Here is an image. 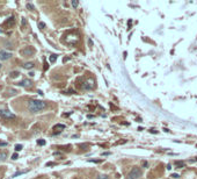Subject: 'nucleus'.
Wrapping results in <instances>:
<instances>
[{"label": "nucleus", "instance_id": "f257e3e1", "mask_svg": "<svg viewBox=\"0 0 197 179\" xmlns=\"http://www.w3.org/2000/svg\"><path fill=\"white\" fill-rule=\"evenodd\" d=\"M46 102L45 101H42V100H30L29 102H28V111H29L30 113H40L42 112L43 109L46 108Z\"/></svg>", "mask_w": 197, "mask_h": 179}, {"label": "nucleus", "instance_id": "f03ea898", "mask_svg": "<svg viewBox=\"0 0 197 179\" xmlns=\"http://www.w3.org/2000/svg\"><path fill=\"white\" fill-rule=\"evenodd\" d=\"M140 176H142V171H140L139 167L134 166L131 169V171L128 173V178L126 179H138Z\"/></svg>", "mask_w": 197, "mask_h": 179}, {"label": "nucleus", "instance_id": "7ed1b4c3", "mask_svg": "<svg viewBox=\"0 0 197 179\" xmlns=\"http://www.w3.org/2000/svg\"><path fill=\"white\" fill-rule=\"evenodd\" d=\"M94 87H95V81H94V79H92V78H88L87 80L83 81L82 85H81V88H82V90H86V91L93 90Z\"/></svg>", "mask_w": 197, "mask_h": 179}, {"label": "nucleus", "instance_id": "20e7f679", "mask_svg": "<svg viewBox=\"0 0 197 179\" xmlns=\"http://www.w3.org/2000/svg\"><path fill=\"white\" fill-rule=\"evenodd\" d=\"M0 116L7 119V120H13V119H16V115L13 114L12 112H9L8 109H0Z\"/></svg>", "mask_w": 197, "mask_h": 179}, {"label": "nucleus", "instance_id": "39448f33", "mask_svg": "<svg viewBox=\"0 0 197 179\" xmlns=\"http://www.w3.org/2000/svg\"><path fill=\"white\" fill-rule=\"evenodd\" d=\"M12 52L6 51V50H0V61H7L12 57Z\"/></svg>", "mask_w": 197, "mask_h": 179}, {"label": "nucleus", "instance_id": "423d86ee", "mask_svg": "<svg viewBox=\"0 0 197 179\" xmlns=\"http://www.w3.org/2000/svg\"><path fill=\"white\" fill-rule=\"evenodd\" d=\"M34 52H35V49H34L33 47H27V48H24V49L22 50V54H23L24 56H33Z\"/></svg>", "mask_w": 197, "mask_h": 179}, {"label": "nucleus", "instance_id": "0eeeda50", "mask_svg": "<svg viewBox=\"0 0 197 179\" xmlns=\"http://www.w3.org/2000/svg\"><path fill=\"white\" fill-rule=\"evenodd\" d=\"M16 85H19V86H23V87H30V86L33 85V81H32L30 79H23V80L19 81Z\"/></svg>", "mask_w": 197, "mask_h": 179}, {"label": "nucleus", "instance_id": "6e6552de", "mask_svg": "<svg viewBox=\"0 0 197 179\" xmlns=\"http://www.w3.org/2000/svg\"><path fill=\"white\" fill-rule=\"evenodd\" d=\"M14 23H15V18L14 16H11L5 21V26H7V27H12Z\"/></svg>", "mask_w": 197, "mask_h": 179}, {"label": "nucleus", "instance_id": "1a4fd4ad", "mask_svg": "<svg viewBox=\"0 0 197 179\" xmlns=\"http://www.w3.org/2000/svg\"><path fill=\"white\" fill-rule=\"evenodd\" d=\"M63 129H65V125H62V123H58V125H56V126L53 127V130L58 132V133H61Z\"/></svg>", "mask_w": 197, "mask_h": 179}, {"label": "nucleus", "instance_id": "9d476101", "mask_svg": "<svg viewBox=\"0 0 197 179\" xmlns=\"http://www.w3.org/2000/svg\"><path fill=\"white\" fill-rule=\"evenodd\" d=\"M23 68L27 69V70H30V69L34 68V63H33V62H27V63L23 64Z\"/></svg>", "mask_w": 197, "mask_h": 179}, {"label": "nucleus", "instance_id": "9b49d317", "mask_svg": "<svg viewBox=\"0 0 197 179\" xmlns=\"http://www.w3.org/2000/svg\"><path fill=\"white\" fill-rule=\"evenodd\" d=\"M57 57H58V55L52 54V55H50V57H49V61H50L51 63H54L56 61H57Z\"/></svg>", "mask_w": 197, "mask_h": 179}, {"label": "nucleus", "instance_id": "f8f14e48", "mask_svg": "<svg viewBox=\"0 0 197 179\" xmlns=\"http://www.w3.org/2000/svg\"><path fill=\"white\" fill-rule=\"evenodd\" d=\"M24 173H27V171H17V172H15L12 177H9L8 179H13V178H15V177H19V176H21V174H24Z\"/></svg>", "mask_w": 197, "mask_h": 179}, {"label": "nucleus", "instance_id": "ddd939ff", "mask_svg": "<svg viewBox=\"0 0 197 179\" xmlns=\"http://www.w3.org/2000/svg\"><path fill=\"white\" fill-rule=\"evenodd\" d=\"M7 157V153L5 151H0V161H5Z\"/></svg>", "mask_w": 197, "mask_h": 179}, {"label": "nucleus", "instance_id": "4468645a", "mask_svg": "<svg viewBox=\"0 0 197 179\" xmlns=\"http://www.w3.org/2000/svg\"><path fill=\"white\" fill-rule=\"evenodd\" d=\"M175 165H176L178 167H180V169H181V167H184V163L181 162V161H179V162L176 161V162H175Z\"/></svg>", "mask_w": 197, "mask_h": 179}, {"label": "nucleus", "instance_id": "2eb2a0df", "mask_svg": "<svg viewBox=\"0 0 197 179\" xmlns=\"http://www.w3.org/2000/svg\"><path fill=\"white\" fill-rule=\"evenodd\" d=\"M19 75H20V72H19V71H12V72L9 73V76H11L12 78H14V77H17Z\"/></svg>", "mask_w": 197, "mask_h": 179}, {"label": "nucleus", "instance_id": "dca6fc26", "mask_svg": "<svg viewBox=\"0 0 197 179\" xmlns=\"http://www.w3.org/2000/svg\"><path fill=\"white\" fill-rule=\"evenodd\" d=\"M96 179H109V177L107 174H99L96 177Z\"/></svg>", "mask_w": 197, "mask_h": 179}, {"label": "nucleus", "instance_id": "f3484780", "mask_svg": "<svg viewBox=\"0 0 197 179\" xmlns=\"http://www.w3.org/2000/svg\"><path fill=\"white\" fill-rule=\"evenodd\" d=\"M22 150V145L21 144H16L15 145V151H21Z\"/></svg>", "mask_w": 197, "mask_h": 179}, {"label": "nucleus", "instance_id": "a211bd4d", "mask_svg": "<svg viewBox=\"0 0 197 179\" xmlns=\"http://www.w3.org/2000/svg\"><path fill=\"white\" fill-rule=\"evenodd\" d=\"M27 8L29 9V11H34V9H35V7H34L32 4H27Z\"/></svg>", "mask_w": 197, "mask_h": 179}, {"label": "nucleus", "instance_id": "6ab92c4d", "mask_svg": "<svg viewBox=\"0 0 197 179\" xmlns=\"http://www.w3.org/2000/svg\"><path fill=\"white\" fill-rule=\"evenodd\" d=\"M37 144H38V145H44V144H45V141H44V140H38V141H37Z\"/></svg>", "mask_w": 197, "mask_h": 179}, {"label": "nucleus", "instance_id": "aec40b11", "mask_svg": "<svg viewBox=\"0 0 197 179\" xmlns=\"http://www.w3.org/2000/svg\"><path fill=\"white\" fill-rule=\"evenodd\" d=\"M38 27H40V29H43V28L45 27V23H44V22H40V23H38Z\"/></svg>", "mask_w": 197, "mask_h": 179}, {"label": "nucleus", "instance_id": "412c9836", "mask_svg": "<svg viewBox=\"0 0 197 179\" xmlns=\"http://www.w3.org/2000/svg\"><path fill=\"white\" fill-rule=\"evenodd\" d=\"M17 157H19V155H17V154H16V153H15V154H13V155H12V159H14V161H15V159H17Z\"/></svg>", "mask_w": 197, "mask_h": 179}, {"label": "nucleus", "instance_id": "4be33fe9", "mask_svg": "<svg viewBox=\"0 0 197 179\" xmlns=\"http://www.w3.org/2000/svg\"><path fill=\"white\" fill-rule=\"evenodd\" d=\"M8 143L7 142H0V146H7Z\"/></svg>", "mask_w": 197, "mask_h": 179}, {"label": "nucleus", "instance_id": "5701e85b", "mask_svg": "<svg viewBox=\"0 0 197 179\" xmlns=\"http://www.w3.org/2000/svg\"><path fill=\"white\" fill-rule=\"evenodd\" d=\"M71 4H72V6H73V7H77V6L79 5V3H78V1H72Z\"/></svg>", "mask_w": 197, "mask_h": 179}, {"label": "nucleus", "instance_id": "b1692460", "mask_svg": "<svg viewBox=\"0 0 197 179\" xmlns=\"http://www.w3.org/2000/svg\"><path fill=\"white\" fill-rule=\"evenodd\" d=\"M172 177H173V178H179L180 176H179V174H176V173H173V174H172Z\"/></svg>", "mask_w": 197, "mask_h": 179}, {"label": "nucleus", "instance_id": "393cba45", "mask_svg": "<svg viewBox=\"0 0 197 179\" xmlns=\"http://www.w3.org/2000/svg\"><path fill=\"white\" fill-rule=\"evenodd\" d=\"M88 44H89V45H91V47H92V45H93V42H92V40H91V39H89V40H88Z\"/></svg>", "mask_w": 197, "mask_h": 179}, {"label": "nucleus", "instance_id": "a878e982", "mask_svg": "<svg viewBox=\"0 0 197 179\" xmlns=\"http://www.w3.org/2000/svg\"><path fill=\"white\" fill-rule=\"evenodd\" d=\"M34 75H35L34 72H29V77H34Z\"/></svg>", "mask_w": 197, "mask_h": 179}, {"label": "nucleus", "instance_id": "bb28decb", "mask_svg": "<svg viewBox=\"0 0 197 179\" xmlns=\"http://www.w3.org/2000/svg\"><path fill=\"white\" fill-rule=\"evenodd\" d=\"M51 165H54V163H48L46 166H51Z\"/></svg>", "mask_w": 197, "mask_h": 179}, {"label": "nucleus", "instance_id": "cd10ccee", "mask_svg": "<svg viewBox=\"0 0 197 179\" xmlns=\"http://www.w3.org/2000/svg\"><path fill=\"white\" fill-rule=\"evenodd\" d=\"M143 165H144V166H145V167H147V166H149V164H147V163H146V162H144V163H143Z\"/></svg>", "mask_w": 197, "mask_h": 179}, {"label": "nucleus", "instance_id": "c85d7f7f", "mask_svg": "<svg viewBox=\"0 0 197 179\" xmlns=\"http://www.w3.org/2000/svg\"><path fill=\"white\" fill-rule=\"evenodd\" d=\"M171 169H172V166H171L169 164H168V165H167V170H171Z\"/></svg>", "mask_w": 197, "mask_h": 179}, {"label": "nucleus", "instance_id": "c756f323", "mask_svg": "<svg viewBox=\"0 0 197 179\" xmlns=\"http://www.w3.org/2000/svg\"><path fill=\"white\" fill-rule=\"evenodd\" d=\"M0 69H1V64H0Z\"/></svg>", "mask_w": 197, "mask_h": 179}, {"label": "nucleus", "instance_id": "7c9ffc66", "mask_svg": "<svg viewBox=\"0 0 197 179\" xmlns=\"http://www.w3.org/2000/svg\"><path fill=\"white\" fill-rule=\"evenodd\" d=\"M196 146H197V145H196Z\"/></svg>", "mask_w": 197, "mask_h": 179}]
</instances>
